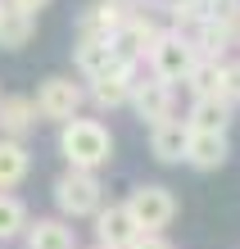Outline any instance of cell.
Returning a JSON list of instances; mask_svg holds the SVG:
<instances>
[{
    "label": "cell",
    "instance_id": "26",
    "mask_svg": "<svg viewBox=\"0 0 240 249\" xmlns=\"http://www.w3.org/2000/svg\"><path fill=\"white\" fill-rule=\"evenodd\" d=\"M95 249H104V245H95Z\"/></svg>",
    "mask_w": 240,
    "mask_h": 249
},
{
    "label": "cell",
    "instance_id": "8",
    "mask_svg": "<svg viewBox=\"0 0 240 249\" xmlns=\"http://www.w3.org/2000/svg\"><path fill=\"white\" fill-rule=\"evenodd\" d=\"M141 72L131 68V64H118L113 72H104V77L91 82V105L95 109H123L131 105V86H136Z\"/></svg>",
    "mask_w": 240,
    "mask_h": 249
},
{
    "label": "cell",
    "instance_id": "13",
    "mask_svg": "<svg viewBox=\"0 0 240 249\" xmlns=\"http://www.w3.org/2000/svg\"><path fill=\"white\" fill-rule=\"evenodd\" d=\"M236 36H240V27H231V23H218V18H204V23L190 32L195 50H200V59H218V64H222V54H227V50L236 46Z\"/></svg>",
    "mask_w": 240,
    "mask_h": 249
},
{
    "label": "cell",
    "instance_id": "10",
    "mask_svg": "<svg viewBox=\"0 0 240 249\" xmlns=\"http://www.w3.org/2000/svg\"><path fill=\"white\" fill-rule=\"evenodd\" d=\"M186 145H190L186 118H163L149 127V150H154L159 163H186Z\"/></svg>",
    "mask_w": 240,
    "mask_h": 249
},
{
    "label": "cell",
    "instance_id": "2",
    "mask_svg": "<svg viewBox=\"0 0 240 249\" xmlns=\"http://www.w3.org/2000/svg\"><path fill=\"white\" fill-rule=\"evenodd\" d=\"M55 204H59V213L64 217H95L104 209V186L95 172H82V168H68L64 177L55 181Z\"/></svg>",
    "mask_w": 240,
    "mask_h": 249
},
{
    "label": "cell",
    "instance_id": "5",
    "mask_svg": "<svg viewBox=\"0 0 240 249\" xmlns=\"http://www.w3.org/2000/svg\"><path fill=\"white\" fill-rule=\"evenodd\" d=\"M82 100H86V91L73 77H46L41 91H37V113L50 118V123H73L77 109H82Z\"/></svg>",
    "mask_w": 240,
    "mask_h": 249
},
{
    "label": "cell",
    "instance_id": "12",
    "mask_svg": "<svg viewBox=\"0 0 240 249\" xmlns=\"http://www.w3.org/2000/svg\"><path fill=\"white\" fill-rule=\"evenodd\" d=\"M37 127V100L27 95H0V136L23 141Z\"/></svg>",
    "mask_w": 240,
    "mask_h": 249
},
{
    "label": "cell",
    "instance_id": "9",
    "mask_svg": "<svg viewBox=\"0 0 240 249\" xmlns=\"http://www.w3.org/2000/svg\"><path fill=\"white\" fill-rule=\"evenodd\" d=\"M227 159H231V141H227V131H190L186 163H190L195 172H218Z\"/></svg>",
    "mask_w": 240,
    "mask_h": 249
},
{
    "label": "cell",
    "instance_id": "19",
    "mask_svg": "<svg viewBox=\"0 0 240 249\" xmlns=\"http://www.w3.org/2000/svg\"><path fill=\"white\" fill-rule=\"evenodd\" d=\"M186 86H190L195 100H213V95H222V64H218V59H200V64L190 68Z\"/></svg>",
    "mask_w": 240,
    "mask_h": 249
},
{
    "label": "cell",
    "instance_id": "16",
    "mask_svg": "<svg viewBox=\"0 0 240 249\" xmlns=\"http://www.w3.org/2000/svg\"><path fill=\"white\" fill-rule=\"evenodd\" d=\"M227 123H231V105L222 95L190 100V113H186V127L190 131H227Z\"/></svg>",
    "mask_w": 240,
    "mask_h": 249
},
{
    "label": "cell",
    "instance_id": "20",
    "mask_svg": "<svg viewBox=\"0 0 240 249\" xmlns=\"http://www.w3.org/2000/svg\"><path fill=\"white\" fill-rule=\"evenodd\" d=\"M200 5H204V18H218V23L240 27V0H200Z\"/></svg>",
    "mask_w": 240,
    "mask_h": 249
},
{
    "label": "cell",
    "instance_id": "6",
    "mask_svg": "<svg viewBox=\"0 0 240 249\" xmlns=\"http://www.w3.org/2000/svg\"><path fill=\"white\" fill-rule=\"evenodd\" d=\"M131 109H136V118L141 123H163V118H172V86L163 82V77H136V86H131Z\"/></svg>",
    "mask_w": 240,
    "mask_h": 249
},
{
    "label": "cell",
    "instance_id": "23",
    "mask_svg": "<svg viewBox=\"0 0 240 249\" xmlns=\"http://www.w3.org/2000/svg\"><path fill=\"white\" fill-rule=\"evenodd\" d=\"M9 5H14V9H23V14H32V18H37V14L46 9L50 0H9Z\"/></svg>",
    "mask_w": 240,
    "mask_h": 249
},
{
    "label": "cell",
    "instance_id": "11",
    "mask_svg": "<svg viewBox=\"0 0 240 249\" xmlns=\"http://www.w3.org/2000/svg\"><path fill=\"white\" fill-rule=\"evenodd\" d=\"M23 240L27 249H77V231L64 217H37V222H27Z\"/></svg>",
    "mask_w": 240,
    "mask_h": 249
},
{
    "label": "cell",
    "instance_id": "1",
    "mask_svg": "<svg viewBox=\"0 0 240 249\" xmlns=\"http://www.w3.org/2000/svg\"><path fill=\"white\" fill-rule=\"evenodd\" d=\"M59 154L68 159V168L100 172L113 159V136H109V127L95 123V118H73V123L59 127Z\"/></svg>",
    "mask_w": 240,
    "mask_h": 249
},
{
    "label": "cell",
    "instance_id": "7",
    "mask_svg": "<svg viewBox=\"0 0 240 249\" xmlns=\"http://www.w3.org/2000/svg\"><path fill=\"white\" fill-rule=\"evenodd\" d=\"M95 236L104 249H131L141 236V227H136V217L127 213V204H109V209H100L95 213Z\"/></svg>",
    "mask_w": 240,
    "mask_h": 249
},
{
    "label": "cell",
    "instance_id": "4",
    "mask_svg": "<svg viewBox=\"0 0 240 249\" xmlns=\"http://www.w3.org/2000/svg\"><path fill=\"white\" fill-rule=\"evenodd\" d=\"M127 213L136 217V227L141 231H163L177 217V199H172V190L168 186H159V181H145L136 186L127 195Z\"/></svg>",
    "mask_w": 240,
    "mask_h": 249
},
{
    "label": "cell",
    "instance_id": "17",
    "mask_svg": "<svg viewBox=\"0 0 240 249\" xmlns=\"http://www.w3.org/2000/svg\"><path fill=\"white\" fill-rule=\"evenodd\" d=\"M32 36H37V18L32 14H23L14 5L0 14V50H23Z\"/></svg>",
    "mask_w": 240,
    "mask_h": 249
},
{
    "label": "cell",
    "instance_id": "25",
    "mask_svg": "<svg viewBox=\"0 0 240 249\" xmlns=\"http://www.w3.org/2000/svg\"><path fill=\"white\" fill-rule=\"evenodd\" d=\"M236 46H240V36H236Z\"/></svg>",
    "mask_w": 240,
    "mask_h": 249
},
{
    "label": "cell",
    "instance_id": "18",
    "mask_svg": "<svg viewBox=\"0 0 240 249\" xmlns=\"http://www.w3.org/2000/svg\"><path fill=\"white\" fill-rule=\"evenodd\" d=\"M27 204L18 195H9V190H0V240H18L27 231Z\"/></svg>",
    "mask_w": 240,
    "mask_h": 249
},
{
    "label": "cell",
    "instance_id": "21",
    "mask_svg": "<svg viewBox=\"0 0 240 249\" xmlns=\"http://www.w3.org/2000/svg\"><path fill=\"white\" fill-rule=\"evenodd\" d=\"M222 100L240 105V59H222Z\"/></svg>",
    "mask_w": 240,
    "mask_h": 249
},
{
    "label": "cell",
    "instance_id": "15",
    "mask_svg": "<svg viewBox=\"0 0 240 249\" xmlns=\"http://www.w3.org/2000/svg\"><path fill=\"white\" fill-rule=\"evenodd\" d=\"M27 172H32V154H27L23 141H9L0 136V190H14L27 181Z\"/></svg>",
    "mask_w": 240,
    "mask_h": 249
},
{
    "label": "cell",
    "instance_id": "3",
    "mask_svg": "<svg viewBox=\"0 0 240 249\" xmlns=\"http://www.w3.org/2000/svg\"><path fill=\"white\" fill-rule=\"evenodd\" d=\"M195 64H200V50H195V41H190L186 32H163V36L154 41V50H149V72L163 77L168 86L186 82Z\"/></svg>",
    "mask_w": 240,
    "mask_h": 249
},
{
    "label": "cell",
    "instance_id": "14",
    "mask_svg": "<svg viewBox=\"0 0 240 249\" xmlns=\"http://www.w3.org/2000/svg\"><path fill=\"white\" fill-rule=\"evenodd\" d=\"M73 59H77V72L86 82H95V77H104V72H113L118 64V50H113V41H77V54H73Z\"/></svg>",
    "mask_w": 240,
    "mask_h": 249
},
{
    "label": "cell",
    "instance_id": "22",
    "mask_svg": "<svg viewBox=\"0 0 240 249\" xmlns=\"http://www.w3.org/2000/svg\"><path fill=\"white\" fill-rule=\"evenodd\" d=\"M131 249H177V245H168V240L159 236V231H141V236H136V245H131Z\"/></svg>",
    "mask_w": 240,
    "mask_h": 249
},
{
    "label": "cell",
    "instance_id": "24",
    "mask_svg": "<svg viewBox=\"0 0 240 249\" xmlns=\"http://www.w3.org/2000/svg\"><path fill=\"white\" fill-rule=\"evenodd\" d=\"M5 9H9V0H0V14H5Z\"/></svg>",
    "mask_w": 240,
    "mask_h": 249
}]
</instances>
